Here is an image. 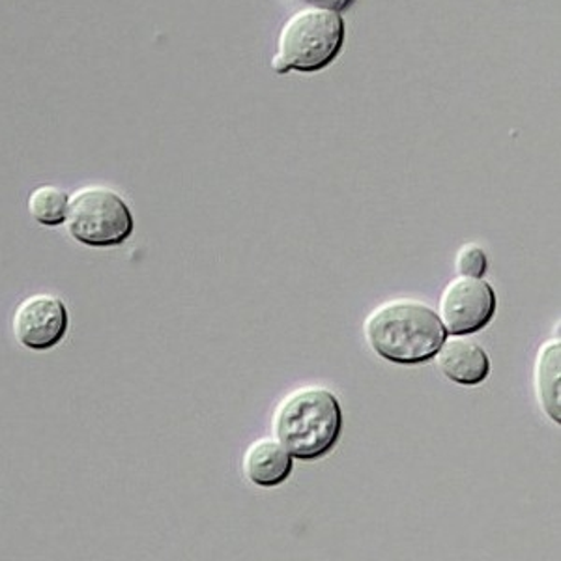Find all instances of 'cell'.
I'll return each instance as SVG.
<instances>
[{"instance_id": "6da1fadb", "label": "cell", "mask_w": 561, "mask_h": 561, "mask_svg": "<svg viewBox=\"0 0 561 561\" xmlns=\"http://www.w3.org/2000/svg\"><path fill=\"white\" fill-rule=\"evenodd\" d=\"M339 397L322 386H301L280 399L274 417L275 440L294 459L319 460L332 454L343 434Z\"/></svg>"}, {"instance_id": "7a4b0ae2", "label": "cell", "mask_w": 561, "mask_h": 561, "mask_svg": "<svg viewBox=\"0 0 561 561\" xmlns=\"http://www.w3.org/2000/svg\"><path fill=\"white\" fill-rule=\"evenodd\" d=\"M370 351L397 365H420L436 356L447 332L433 307L417 300H391L365 320Z\"/></svg>"}, {"instance_id": "3957f363", "label": "cell", "mask_w": 561, "mask_h": 561, "mask_svg": "<svg viewBox=\"0 0 561 561\" xmlns=\"http://www.w3.org/2000/svg\"><path fill=\"white\" fill-rule=\"evenodd\" d=\"M345 20L324 8H304L280 26L277 55L272 60L275 73L301 71L317 73L339 57L345 45Z\"/></svg>"}, {"instance_id": "277c9868", "label": "cell", "mask_w": 561, "mask_h": 561, "mask_svg": "<svg viewBox=\"0 0 561 561\" xmlns=\"http://www.w3.org/2000/svg\"><path fill=\"white\" fill-rule=\"evenodd\" d=\"M66 227L76 242L89 248H116L134 234L128 203L108 187H83L70 197Z\"/></svg>"}, {"instance_id": "5b68a950", "label": "cell", "mask_w": 561, "mask_h": 561, "mask_svg": "<svg viewBox=\"0 0 561 561\" xmlns=\"http://www.w3.org/2000/svg\"><path fill=\"white\" fill-rule=\"evenodd\" d=\"M496 309V293L486 280L457 277L442 293L438 319L447 333L465 337L485 330Z\"/></svg>"}, {"instance_id": "8992f818", "label": "cell", "mask_w": 561, "mask_h": 561, "mask_svg": "<svg viewBox=\"0 0 561 561\" xmlns=\"http://www.w3.org/2000/svg\"><path fill=\"white\" fill-rule=\"evenodd\" d=\"M68 309L53 294H34L21 301L13 314V333L28 351H51L68 333Z\"/></svg>"}, {"instance_id": "52a82bcc", "label": "cell", "mask_w": 561, "mask_h": 561, "mask_svg": "<svg viewBox=\"0 0 561 561\" xmlns=\"http://www.w3.org/2000/svg\"><path fill=\"white\" fill-rule=\"evenodd\" d=\"M436 365L442 375L459 386H479L491 375V359L485 348L470 339H446L436 352Z\"/></svg>"}, {"instance_id": "ba28073f", "label": "cell", "mask_w": 561, "mask_h": 561, "mask_svg": "<svg viewBox=\"0 0 561 561\" xmlns=\"http://www.w3.org/2000/svg\"><path fill=\"white\" fill-rule=\"evenodd\" d=\"M293 455L275 438H261L243 455V473L249 483L261 489H274L288 481L293 473Z\"/></svg>"}, {"instance_id": "9c48e42d", "label": "cell", "mask_w": 561, "mask_h": 561, "mask_svg": "<svg viewBox=\"0 0 561 561\" xmlns=\"http://www.w3.org/2000/svg\"><path fill=\"white\" fill-rule=\"evenodd\" d=\"M561 343L550 339L537 352L534 367V388L542 412L550 420L561 423Z\"/></svg>"}, {"instance_id": "30bf717a", "label": "cell", "mask_w": 561, "mask_h": 561, "mask_svg": "<svg viewBox=\"0 0 561 561\" xmlns=\"http://www.w3.org/2000/svg\"><path fill=\"white\" fill-rule=\"evenodd\" d=\"M70 197L55 185H39L28 197V211L44 227H60L68 219Z\"/></svg>"}, {"instance_id": "8fae6325", "label": "cell", "mask_w": 561, "mask_h": 561, "mask_svg": "<svg viewBox=\"0 0 561 561\" xmlns=\"http://www.w3.org/2000/svg\"><path fill=\"white\" fill-rule=\"evenodd\" d=\"M455 268L459 277H473V279H483L489 268L485 251L479 248L478 243H466L459 249L457 259H455Z\"/></svg>"}, {"instance_id": "7c38bea8", "label": "cell", "mask_w": 561, "mask_h": 561, "mask_svg": "<svg viewBox=\"0 0 561 561\" xmlns=\"http://www.w3.org/2000/svg\"><path fill=\"white\" fill-rule=\"evenodd\" d=\"M313 8H324V10H333V12H343L346 8H351L356 0H306Z\"/></svg>"}]
</instances>
